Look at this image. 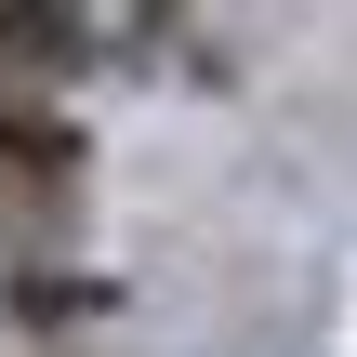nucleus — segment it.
Listing matches in <instances>:
<instances>
[{
  "mask_svg": "<svg viewBox=\"0 0 357 357\" xmlns=\"http://www.w3.org/2000/svg\"><path fill=\"white\" fill-rule=\"evenodd\" d=\"M79 172H93V146H79V119H53L40 93H0V199L53 225V212L79 199Z\"/></svg>",
  "mask_w": 357,
  "mask_h": 357,
  "instance_id": "obj_1",
  "label": "nucleus"
}]
</instances>
